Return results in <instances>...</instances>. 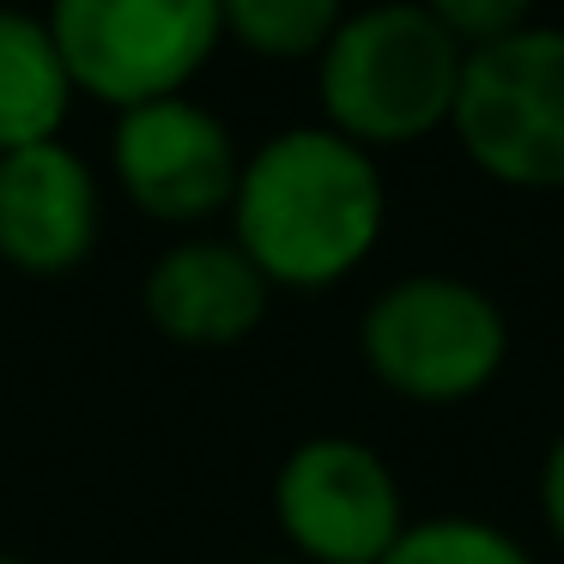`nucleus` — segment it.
Listing matches in <instances>:
<instances>
[{
  "label": "nucleus",
  "mask_w": 564,
  "mask_h": 564,
  "mask_svg": "<svg viewBox=\"0 0 564 564\" xmlns=\"http://www.w3.org/2000/svg\"><path fill=\"white\" fill-rule=\"evenodd\" d=\"M237 171H243V152L207 104L164 98L116 116L110 176L147 219L200 225L213 213H231Z\"/></svg>",
  "instance_id": "7"
},
{
  "label": "nucleus",
  "mask_w": 564,
  "mask_h": 564,
  "mask_svg": "<svg viewBox=\"0 0 564 564\" xmlns=\"http://www.w3.org/2000/svg\"><path fill=\"white\" fill-rule=\"evenodd\" d=\"M67 110H74V79L50 25L0 7V152L62 140Z\"/></svg>",
  "instance_id": "10"
},
{
  "label": "nucleus",
  "mask_w": 564,
  "mask_h": 564,
  "mask_svg": "<svg viewBox=\"0 0 564 564\" xmlns=\"http://www.w3.org/2000/svg\"><path fill=\"white\" fill-rule=\"evenodd\" d=\"M0 564H25V558H7V552H0Z\"/></svg>",
  "instance_id": "16"
},
{
  "label": "nucleus",
  "mask_w": 564,
  "mask_h": 564,
  "mask_svg": "<svg viewBox=\"0 0 564 564\" xmlns=\"http://www.w3.org/2000/svg\"><path fill=\"white\" fill-rule=\"evenodd\" d=\"M455 86H462V50L431 19V7L406 0L340 13L328 50L316 55L322 128L365 147L370 159L449 128Z\"/></svg>",
  "instance_id": "2"
},
{
  "label": "nucleus",
  "mask_w": 564,
  "mask_h": 564,
  "mask_svg": "<svg viewBox=\"0 0 564 564\" xmlns=\"http://www.w3.org/2000/svg\"><path fill=\"white\" fill-rule=\"evenodd\" d=\"M540 516H546L552 540L564 546V431L552 437V449H546V467H540Z\"/></svg>",
  "instance_id": "14"
},
{
  "label": "nucleus",
  "mask_w": 564,
  "mask_h": 564,
  "mask_svg": "<svg viewBox=\"0 0 564 564\" xmlns=\"http://www.w3.org/2000/svg\"><path fill=\"white\" fill-rule=\"evenodd\" d=\"M273 522L297 564H382L406 534L401 479L358 437H304L273 474Z\"/></svg>",
  "instance_id": "6"
},
{
  "label": "nucleus",
  "mask_w": 564,
  "mask_h": 564,
  "mask_svg": "<svg viewBox=\"0 0 564 564\" xmlns=\"http://www.w3.org/2000/svg\"><path fill=\"white\" fill-rule=\"evenodd\" d=\"M449 128L467 164L503 188H564V25L462 55Z\"/></svg>",
  "instance_id": "5"
},
{
  "label": "nucleus",
  "mask_w": 564,
  "mask_h": 564,
  "mask_svg": "<svg viewBox=\"0 0 564 564\" xmlns=\"http://www.w3.org/2000/svg\"><path fill=\"white\" fill-rule=\"evenodd\" d=\"M365 370L413 406H462L498 382L510 322L498 297L455 273H406L382 285L358 316Z\"/></svg>",
  "instance_id": "3"
},
{
  "label": "nucleus",
  "mask_w": 564,
  "mask_h": 564,
  "mask_svg": "<svg viewBox=\"0 0 564 564\" xmlns=\"http://www.w3.org/2000/svg\"><path fill=\"white\" fill-rule=\"evenodd\" d=\"M219 25L261 62H316L340 25V7L334 0H225Z\"/></svg>",
  "instance_id": "11"
},
{
  "label": "nucleus",
  "mask_w": 564,
  "mask_h": 564,
  "mask_svg": "<svg viewBox=\"0 0 564 564\" xmlns=\"http://www.w3.org/2000/svg\"><path fill=\"white\" fill-rule=\"evenodd\" d=\"M273 285L231 237H195L171 243L140 280V310L171 346L188 352H225L249 340L268 316Z\"/></svg>",
  "instance_id": "9"
},
{
  "label": "nucleus",
  "mask_w": 564,
  "mask_h": 564,
  "mask_svg": "<svg viewBox=\"0 0 564 564\" xmlns=\"http://www.w3.org/2000/svg\"><path fill=\"white\" fill-rule=\"evenodd\" d=\"M382 564H540L510 528L479 522V516H431L406 522L394 552Z\"/></svg>",
  "instance_id": "12"
},
{
  "label": "nucleus",
  "mask_w": 564,
  "mask_h": 564,
  "mask_svg": "<svg viewBox=\"0 0 564 564\" xmlns=\"http://www.w3.org/2000/svg\"><path fill=\"white\" fill-rule=\"evenodd\" d=\"M431 19L449 31V43L462 55L486 50V43H503L522 25H534V13H528L522 0H431Z\"/></svg>",
  "instance_id": "13"
},
{
  "label": "nucleus",
  "mask_w": 564,
  "mask_h": 564,
  "mask_svg": "<svg viewBox=\"0 0 564 564\" xmlns=\"http://www.w3.org/2000/svg\"><path fill=\"white\" fill-rule=\"evenodd\" d=\"M389 188L365 147L334 128H285L237 171L231 243L273 292H328L382 243Z\"/></svg>",
  "instance_id": "1"
},
{
  "label": "nucleus",
  "mask_w": 564,
  "mask_h": 564,
  "mask_svg": "<svg viewBox=\"0 0 564 564\" xmlns=\"http://www.w3.org/2000/svg\"><path fill=\"white\" fill-rule=\"evenodd\" d=\"M43 25L74 98L86 91L116 116L183 98L225 43L219 0H62Z\"/></svg>",
  "instance_id": "4"
},
{
  "label": "nucleus",
  "mask_w": 564,
  "mask_h": 564,
  "mask_svg": "<svg viewBox=\"0 0 564 564\" xmlns=\"http://www.w3.org/2000/svg\"><path fill=\"white\" fill-rule=\"evenodd\" d=\"M256 564H297V558H256Z\"/></svg>",
  "instance_id": "15"
},
{
  "label": "nucleus",
  "mask_w": 564,
  "mask_h": 564,
  "mask_svg": "<svg viewBox=\"0 0 564 564\" xmlns=\"http://www.w3.org/2000/svg\"><path fill=\"white\" fill-rule=\"evenodd\" d=\"M98 176L67 140L0 152V261L31 280H62L98 249Z\"/></svg>",
  "instance_id": "8"
}]
</instances>
